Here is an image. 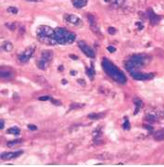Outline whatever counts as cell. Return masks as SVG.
<instances>
[{
  "mask_svg": "<svg viewBox=\"0 0 164 167\" xmlns=\"http://www.w3.org/2000/svg\"><path fill=\"white\" fill-rule=\"evenodd\" d=\"M64 20L66 21V23L74 25V26H79L82 24V20L80 19L78 16L74 15V14H65Z\"/></svg>",
  "mask_w": 164,
  "mask_h": 167,
  "instance_id": "obj_8",
  "label": "cell"
},
{
  "mask_svg": "<svg viewBox=\"0 0 164 167\" xmlns=\"http://www.w3.org/2000/svg\"><path fill=\"white\" fill-rule=\"evenodd\" d=\"M88 0H72V5L76 8H82L87 4Z\"/></svg>",
  "mask_w": 164,
  "mask_h": 167,
  "instance_id": "obj_15",
  "label": "cell"
},
{
  "mask_svg": "<svg viewBox=\"0 0 164 167\" xmlns=\"http://www.w3.org/2000/svg\"><path fill=\"white\" fill-rule=\"evenodd\" d=\"M78 46L79 47L81 48V50L85 53L87 57H89V58H92V59H94L95 57H96V54H95V52L94 50L92 49V48L86 45V44L83 42V41H79L78 42Z\"/></svg>",
  "mask_w": 164,
  "mask_h": 167,
  "instance_id": "obj_7",
  "label": "cell"
},
{
  "mask_svg": "<svg viewBox=\"0 0 164 167\" xmlns=\"http://www.w3.org/2000/svg\"><path fill=\"white\" fill-rule=\"evenodd\" d=\"M105 116V113H91L88 115V118L91 120H99Z\"/></svg>",
  "mask_w": 164,
  "mask_h": 167,
  "instance_id": "obj_17",
  "label": "cell"
},
{
  "mask_svg": "<svg viewBox=\"0 0 164 167\" xmlns=\"http://www.w3.org/2000/svg\"><path fill=\"white\" fill-rule=\"evenodd\" d=\"M20 132V128H18V127H16V126H13V127H11V128H10L8 130V133L11 134V135H19Z\"/></svg>",
  "mask_w": 164,
  "mask_h": 167,
  "instance_id": "obj_19",
  "label": "cell"
},
{
  "mask_svg": "<svg viewBox=\"0 0 164 167\" xmlns=\"http://www.w3.org/2000/svg\"><path fill=\"white\" fill-rule=\"evenodd\" d=\"M142 104H143V103H142V101H141V100H139V99H137L136 101H135L136 109H135V114H137V113H138L140 108L142 107Z\"/></svg>",
  "mask_w": 164,
  "mask_h": 167,
  "instance_id": "obj_24",
  "label": "cell"
},
{
  "mask_svg": "<svg viewBox=\"0 0 164 167\" xmlns=\"http://www.w3.org/2000/svg\"><path fill=\"white\" fill-rule=\"evenodd\" d=\"M28 128H29L30 130L34 131V130H36V129H37V127L35 126V125H28Z\"/></svg>",
  "mask_w": 164,
  "mask_h": 167,
  "instance_id": "obj_34",
  "label": "cell"
},
{
  "mask_svg": "<svg viewBox=\"0 0 164 167\" xmlns=\"http://www.w3.org/2000/svg\"><path fill=\"white\" fill-rule=\"evenodd\" d=\"M159 119H162V121H164V111L159 112Z\"/></svg>",
  "mask_w": 164,
  "mask_h": 167,
  "instance_id": "obj_33",
  "label": "cell"
},
{
  "mask_svg": "<svg viewBox=\"0 0 164 167\" xmlns=\"http://www.w3.org/2000/svg\"><path fill=\"white\" fill-rule=\"evenodd\" d=\"M131 76L134 79H135V80H138V81H148L154 77V74L153 73H140L138 71H136L134 73H131Z\"/></svg>",
  "mask_w": 164,
  "mask_h": 167,
  "instance_id": "obj_6",
  "label": "cell"
},
{
  "mask_svg": "<svg viewBox=\"0 0 164 167\" xmlns=\"http://www.w3.org/2000/svg\"><path fill=\"white\" fill-rule=\"evenodd\" d=\"M21 142V140L19 139V140H13V141H10L8 143V147H13V146H15V145H18V144H20Z\"/></svg>",
  "mask_w": 164,
  "mask_h": 167,
  "instance_id": "obj_25",
  "label": "cell"
},
{
  "mask_svg": "<svg viewBox=\"0 0 164 167\" xmlns=\"http://www.w3.org/2000/svg\"><path fill=\"white\" fill-rule=\"evenodd\" d=\"M48 64H49V61L45 60V59H42V58H41L39 60H37V67H38L40 70H43V71H45V70L47 69Z\"/></svg>",
  "mask_w": 164,
  "mask_h": 167,
  "instance_id": "obj_13",
  "label": "cell"
},
{
  "mask_svg": "<svg viewBox=\"0 0 164 167\" xmlns=\"http://www.w3.org/2000/svg\"><path fill=\"white\" fill-rule=\"evenodd\" d=\"M1 77L2 78H10V77H12V73L8 71H1Z\"/></svg>",
  "mask_w": 164,
  "mask_h": 167,
  "instance_id": "obj_23",
  "label": "cell"
},
{
  "mask_svg": "<svg viewBox=\"0 0 164 167\" xmlns=\"http://www.w3.org/2000/svg\"><path fill=\"white\" fill-rule=\"evenodd\" d=\"M28 1H31V2H38V1H41V0H28Z\"/></svg>",
  "mask_w": 164,
  "mask_h": 167,
  "instance_id": "obj_39",
  "label": "cell"
},
{
  "mask_svg": "<svg viewBox=\"0 0 164 167\" xmlns=\"http://www.w3.org/2000/svg\"><path fill=\"white\" fill-rule=\"evenodd\" d=\"M23 151H13V152H5L1 154V159L2 160H12L15 159V158L19 157L20 155L23 154Z\"/></svg>",
  "mask_w": 164,
  "mask_h": 167,
  "instance_id": "obj_9",
  "label": "cell"
},
{
  "mask_svg": "<svg viewBox=\"0 0 164 167\" xmlns=\"http://www.w3.org/2000/svg\"><path fill=\"white\" fill-rule=\"evenodd\" d=\"M90 28H91V30L94 32L96 36H102V34H101V32H100V30H99V28L97 27V25H92V26H90Z\"/></svg>",
  "mask_w": 164,
  "mask_h": 167,
  "instance_id": "obj_20",
  "label": "cell"
},
{
  "mask_svg": "<svg viewBox=\"0 0 164 167\" xmlns=\"http://www.w3.org/2000/svg\"><path fill=\"white\" fill-rule=\"evenodd\" d=\"M102 67H103L104 71L107 73L108 75L111 79H113L115 82L122 84V85H124L126 83V77L124 74L107 59H104V60L102 61Z\"/></svg>",
  "mask_w": 164,
  "mask_h": 167,
  "instance_id": "obj_1",
  "label": "cell"
},
{
  "mask_svg": "<svg viewBox=\"0 0 164 167\" xmlns=\"http://www.w3.org/2000/svg\"><path fill=\"white\" fill-rule=\"evenodd\" d=\"M154 139L157 140V141H162V140H164V129L157 131L154 134Z\"/></svg>",
  "mask_w": 164,
  "mask_h": 167,
  "instance_id": "obj_16",
  "label": "cell"
},
{
  "mask_svg": "<svg viewBox=\"0 0 164 167\" xmlns=\"http://www.w3.org/2000/svg\"><path fill=\"white\" fill-rule=\"evenodd\" d=\"M149 60L146 55H142V54H138V55H134L131 57V59L126 61L125 63V67L127 69L128 72L134 73L140 70L141 68H143V66L148 62Z\"/></svg>",
  "mask_w": 164,
  "mask_h": 167,
  "instance_id": "obj_2",
  "label": "cell"
},
{
  "mask_svg": "<svg viewBox=\"0 0 164 167\" xmlns=\"http://www.w3.org/2000/svg\"><path fill=\"white\" fill-rule=\"evenodd\" d=\"M75 34L69 32L64 28H56L54 38L57 40V44L65 45V44H72L75 40Z\"/></svg>",
  "mask_w": 164,
  "mask_h": 167,
  "instance_id": "obj_3",
  "label": "cell"
},
{
  "mask_svg": "<svg viewBox=\"0 0 164 167\" xmlns=\"http://www.w3.org/2000/svg\"><path fill=\"white\" fill-rule=\"evenodd\" d=\"M108 50H109V52H111V53H113L114 51H116V48H115L114 47H108Z\"/></svg>",
  "mask_w": 164,
  "mask_h": 167,
  "instance_id": "obj_35",
  "label": "cell"
},
{
  "mask_svg": "<svg viewBox=\"0 0 164 167\" xmlns=\"http://www.w3.org/2000/svg\"><path fill=\"white\" fill-rule=\"evenodd\" d=\"M41 58L45 59V60H48L50 62V61L52 60V59H53V52L51 50H44L42 52Z\"/></svg>",
  "mask_w": 164,
  "mask_h": 167,
  "instance_id": "obj_14",
  "label": "cell"
},
{
  "mask_svg": "<svg viewBox=\"0 0 164 167\" xmlns=\"http://www.w3.org/2000/svg\"><path fill=\"white\" fill-rule=\"evenodd\" d=\"M33 79H34V81L36 82L37 84H39L40 86H42L44 87H47V88H50V87H51L49 84H48L47 80H46V79L44 78V77H42V76L35 75L33 77Z\"/></svg>",
  "mask_w": 164,
  "mask_h": 167,
  "instance_id": "obj_12",
  "label": "cell"
},
{
  "mask_svg": "<svg viewBox=\"0 0 164 167\" xmlns=\"http://www.w3.org/2000/svg\"><path fill=\"white\" fill-rule=\"evenodd\" d=\"M6 26H7L8 28H10L11 31H14V30H15V24H8V23H7Z\"/></svg>",
  "mask_w": 164,
  "mask_h": 167,
  "instance_id": "obj_32",
  "label": "cell"
},
{
  "mask_svg": "<svg viewBox=\"0 0 164 167\" xmlns=\"http://www.w3.org/2000/svg\"><path fill=\"white\" fill-rule=\"evenodd\" d=\"M159 120V112H150L147 114L146 116V121L148 122L149 124H152V123H156Z\"/></svg>",
  "mask_w": 164,
  "mask_h": 167,
  "instance_id": "obj_11",
  "label": "cell"
},
{
  "mask_svg": "<svg viewBox=\"0 0 164 167\" xmlns=\"http://www.w3.org/2000/svg\"><path fill=\"white\" fill-rule=\"evenodd\" d=\"M70 58H72V59H75V60H77V59H78L76 56H73V55H70Z\"/></svg>",
  "mask_w": 164,
  "mask_h": 167,
  "instance_id": "obj_38",
  "label": "cell"
},
{
  "mask_svg": "<svg viewBox=\"0 0 164 167\" xmlns=\"http://www.w3.org/2000/svg\"><path fill=\"white\" fill-rule=\"evenodd\" d=\"M85 106V104H80V103H72L70 108L72 109H81Z\"/></svg>",
  "mask_w": 164,
  "mask_h": 167,
  "instance_id": "obj_27",
  "label": "cell"
},
{
  "mask_svg": "<svg viewBox=\"0 0 164 167\" xmlns=\"http://www.w3.org/2000/svg\"><path fill=\"white\" fill-rule=\"evenodd\" d=\"M108 32H109V34H116V29L113 28V27H109Z\"/></svg>",
  "mask_w": 164,
  "mask_h": 167,
  "instance_id": "obj_30",
  "label": "cell"
},
{
  "mask_svg": "<svg viewBox=\"0 0 164 167\" xmlns=\"http://www.w3.org/2000/svg\"><path fill=\"white\" fill-rule=\"evenodd\" d=\"M122 126H123V128L124 129H129L130 128V124H129V121L128 120H125L124 121V123H123V125H122Z\"/></svg>",
  "mask_w": 164,
  "mask_h": 167,
  "instance_id": "obj_29",
  "label": "cell"
},
{
  "mask_svg": "<svg viewBox=\"0 0 164 167\" xmlns=\"http://www.w3.org/2000/svg\"><path fill=\"white\" fill-rule=\"evenodd\" d=\"M37 36H46V37H54L55 36V29L51 28L50 26L41 25L37 28Z\"/></svg>",
  "mask_w": 164,
  "mask_h": 167,
  "instance_id": "obj_4",
  "label": "cell"
},
{
  "mask_svg": "<svg viewBox=\"0 0 164 167\" xmlns=\"http://www.w3.org/2000/svg\"><path fill=\"white\" fill-rule=\"evenodd\" d=\"M148 18H149V21H150V23H151L153 25L158 24V23H159V21H161V17L158 16L157 14H155L152 10H148Z\"/></svg>",
  "mask_w": 164,
  "mask_h": 167,
  "instance_id": "obj_10",
  "label": "cell"
},
{
  "mask_svg": "<svg viewBox=\"0 0 164 167\" xmlns=\"http://www.w3.org/2000/svg\"><path fill=\"white\" fill-rule=\"evenodd\" d=\"M8 11L11 13V14H17L18 13V8H15V7H10L8 8Z\"/></svg>",
  "mask_w": 164,
  "mask_h": 167,
  "instance_id": "obj_26",
  "label": "cell"
},
{
  "mask_svg": "<svg viewBox=\"0 0 164 167\" xmlns=\"http://www.w3.org/2000/svg\"><path fill=\"white\" fill-rule=\"evenodd\" d=\"M52 102H53V103H56V105H60V104H61L59 101H57V100H55V99H53Z\"/></svg>",
  "mask_w": 164,
  "mask_h": 167,
  "instance_id": "obj_37",
  "label": "cell"
},
{
  "mask_svg": "<svg viewBox=\"0 0 164 167\" xmlns=\"http://www.w3.org/2000/svg\"><path fill=\"white\" fill-rule=\"evenodd\" d=\"M87 18H88V21H89L90 26H92V25H96V19L94 18V16L89 14V15L87 16Z\"/></svg>",
  "mask_w": 164,
  "mask_h": 167,
  "instance_id": "obj_22",
  "label": "cell"
},
{
  "mask_svg": "<svg viewBox=\"0 0 164 167\" xmlns=\"http://www.w3.org/2000/svg\"><path fill=\"white\" fill-rule=\"evenodd\" d=\"M3 50H5L6 52H10L13 49V45L10 42H5L2 46Z\"/></svg>",
  "mask_w": 164,
  "mask_h": 167,
  "instance_id": "obj_18",
  "label": "cell"
},
{
  "mask_svg": "<svg viewBox=\"0 0 164 167\" xmlns=\"http://www.w3.org/2000/svg\"><path fill=\"white\" fill-rule=\"evenodd\" d=\"M125 0H114L115 2V5H116L117 7H121L123 3H124Z\"/></svg>",
  "mask_w": 164,
  "mask_h": 167,
  "instance_id": "obj_28",
  "label": "cell"
},
{
  "mask_svg": "<svg viewBox=\"0 0 164 167\" xmlns=\"http://www.w3.org/2000/svg\"><path fill=\"white\" fill-rule=\"evenodd\" d=\"M34 52V47H29L19 56V60L21 63H26L28 62L29 60L31 59V57L33 55Z\"/></svg>",
  "mask_w": 164,
  "mask_h": 167,
  "instance_id": "obj_5",
  "label": "cell"
},
{
  "mask_svg": "<svg viewBox=\"0 0 164 167\" xmlns=\"http://www.w3.org/2000/svg\"><path fill=\"white\" fill-rule=\"evenodd\" d=\"M50 99V97L49 96H43V97H40L39 100H42V101H45V100H49Z\"/></svg>",
  "mask_w": 164,
  "mask_h": 167,
  "instance_id": "obj_31",
  "label": "cell"
},
{
  "mask_svg": "<svg viewBox=\"0 0 164 167\" xmlns=\"http://www.w3.org/2000/svg\"><path fill=\"white\" fill-rule=\"evenodd\" d=\"M4 125H5L4 121H3V120L0 121V129H3V128H4Z\"/></svg>",
  "mask_w": 164,
  "mask_h": 167,
  "instance_id": "obj_36",
  "label": "cell"
},
{
  "mask_svg": "<svg viewBox=\"0 0 164 167\" xmlns=\"http://www.w3.org/2000/svg\"><path fill=\"white\" fill-rule=\"evenodd\" d=\"M83 82H85V81L81 80V79H80V80H79V83H80V84H82V85H85V83H83Z\"/></svg>",
  "mask_w": 164,
  "mask_h": 167,
  "instance_id": "obj_40",
  "label": "cell"
},
{
  "mask_svg": "<svg viewBox=\"0 0 164 167\" xmlns=\"http://www.w3.org/2000/svg\"><path fill=\"white\" fill-rule=\"evenodd\" d=\"M86 73H87V75L89 76L90 79H93V78H94V76H95V70H94V68L91 67V68L86 69Z\"/></svg>",
  "mask_w": 164,
  "mask_h": 167,
  "instance_id": "obj_21",
  "label": "cell"
}]
</instances>
